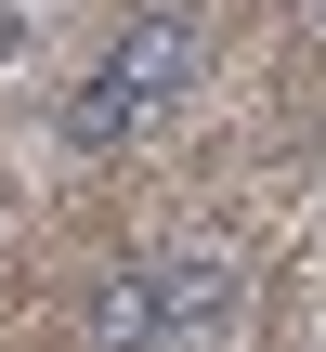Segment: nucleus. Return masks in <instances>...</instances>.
<instances>
[{
  "label": "nucleus",
  "mask_w": 326,
  "mask_h": 352,
  "mask_svg": "<svg viewBox=\"0 0 326 352\" xmlns=\"http://www.w3.org/2000/svg\"><path fill=\"white\" fill-rule=\"evenodd\" d=\"M196 65H209V26H196V0H144V13H118V39L78 65V91H65V144L78 157H118L131 131H157L183 91H196Z\"/></svg>",
  "instance_id": "nucleus-1"
},
{
  "label": "nucleus",
  "mask_w": 326,
  "mask_h": 352,
  "mask_svg": "<svg viewBox=\"0 0 326 352\" xmlns=\"http://www.w3.org/2000/svg\"><path fill=\"white\" fill-rule=\"evenodd\" d=\"M235 300H248V261H235L222 235L157 248V261H118V274L91 287V352H170V340H209V327H235Z\"/></svg>",
  "instance_id": "nucleus-2"
},
{
  "label": "nucleus",
  "mask_w": 326,
  "mask_h": 352,
  "mask_svg": "<svg viewBox=\"0 0 326 352\" xmlns=\"http://www.w3.org/2000/svg\"><path fill=\"white\" fill-rule=\"evenodd\" d=\"M314 26H326V0H314Z\"/></svg>",
  "instance_id": "nucleus-3"
}]
</instances>
